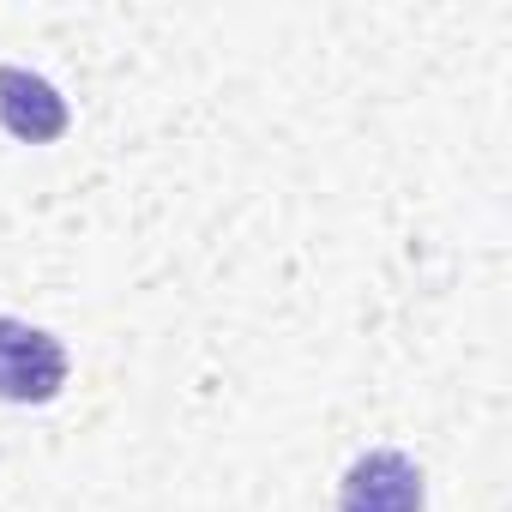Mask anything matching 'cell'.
<instances>
[{"instance_id":"1","label":"cell","mask_w":512,"mask_h":512,"mask_svg":"<svg viewBox=\"0 0 512 512\" xmlns=\"http://www.w3.org/2000/svg\"><path fill=\"white\" fill-rule=\"evenodd\" d=\"M67 380V350L25 326V320H0V398L13 404H49Z\"/></svg>"},{"instance_id":"2","label":"cell","mask_w":512,"mask_h":512,"mask_svg":"<svg viewBox=\"0 0 512 512\" xmlns=\"http://www.w3.org/2000/svg\"><path fill=\"white\" fill-rule=\"evenodd\" d=\"M338 512H422V476L404 452H368L350 464Z\"/></svg>"},{"instance_id":"3","label":"cell","mask_w":512,"mask_h":512,"mask_svg":"<svg viewBox=\"0 0 512 512\" xmlns=\"http://www.w3.org/2000/svg\"><path fill=\"white\" fill-rule=\"evenodd\" d=\"M0 121H7V133L43 145L67 127V103L49 79H37L25 67H0Z\"/></svg>"}]
</instances>
